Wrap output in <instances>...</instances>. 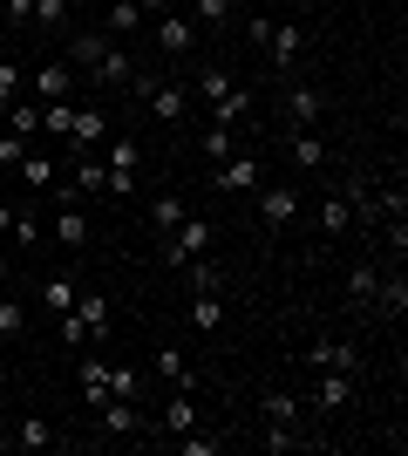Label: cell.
I'll use <instances>...</instances> for the list:
<instances>
[{
    "label": "cell",
    "mask_w": 408,
    "mask_h": 456,
    "mask_svg": "<svg viewBox=\"0 0 408 456\" xmlns=\"http://www.w3.org/2000/svg\"><path fill=\"white\" fill-rule=\"evenodd\" d=\"M238 82L225 76V69H218V61H204V69H197V95H204V110H212V102H225V95H232Z\"/></svg>",
    "instance_id": "cb8c5ba5"
},
{
    "label": "cell",
    "mask_w": 408,
    "mask_h": 456,
    "mask_svg": "<svg viewBox=\"0 0 408 456\" xmlns=\"http://www.w3.org/2000/svg\"><path fill=\"white\" fill-rule=\"evenodd\" d=\"M7 123L14 136H41V102H7Z\"/></svg>",
    "instance_id": "836d02e7"
},
{
    "label": "cell",
    "mask_w": 408,
    "mask_h": 456,
    "mask_svg": "<svg viewBox=\"0 0 408 456\" xmlns=\"http://www.w3.org/2000/svg\"><path fill=\"white\" fill-rule=\"evenodd\" d=\"M266 48H272V61H279V69H292V61L307 55V28H300V20H272Z\"/></svg>",
    "instance_id": "9c48e42d"
},
{
    "label": "cell",
    "mask_w": 408,
    "mask_h": 456,
    "mask_svg": "<svg viewBox=\"0 0 408 456\" xmlns=\"http://www.w3.org/2000/svg\"><path fill=\"white\" fill-rule=\"evenodd\" d=\"M7 239H14V246L28 252V246H41V239H48V225H41L35 211H14V225H7Z\"/></svg>",
    "instance_id": "4dcf8cb0"
},
{
    "label": "cell",
    "mask_w": 408,
    "mask_h": 456,
    "mask_svg": "<svg viewBox=\"0 0 408 456\" xmlns=\"http://www.w3.org/2000/svg\"><path fill=\"white\" fill-rule=\"evenodd\" d=\"M374 280H381V266H354V273H348V293H354V306H368V300H374Z\"/></svg>",
    "instance_id": "74e56055"
},
{
    "label": "cell",
    "mask_w": 408,
    "mask_h": 456,
    "mask_svg": "<svg viewBox=\"0 0 408 456\" xmlns=\"http://www.w3.org/2000/svg\"><path fill=\"white\" fill-rule=\"evenodd\" d=\"M292 164H300V171H320V164H327V136L320 130H292Z\"/></svg>",
    "instance_id": "ffe728a7"
},
{
    "label": "cell",
    "mask_w": 408,
    "mask_h": 456,
    "mask_svg": "<svg viewBox=\"0 0 408 456\" xmlns=\"http://www.w3.org/2000/svg\"><path fill=\"white\" fill-rule=\"evenodd\" d=\"M136 7H143V14H150V20H156V14H171L177 0H136Z\"/></svg>",
    "instance_id": "bcb514c9"
},
{
    "label": "cell",
    "mask_w": 408,
    "mask_h": 456,
    "mask_svg": "<svg viewBox=\"0 0 408 456\" xmlns=\"http://www.w3.org/2000/svg\"><path fill=\"white\" fill-rule=\"evenodd\" d=\"M76 388H82V402L96 409V402H109V362L102 354H76Z\"/></svg>",
    "instance_id": "ba28073f"
},
{
    "label": "cell",
    "mask_w": 408,
    "mask_h": 456,
    "mask_svg": "<svg viewBox=\"0 0 408 456\" xmlns=\"http://www.w3.org/2000/svg\"><path fill=\"white\" fill-rule=\"evenodd\" d=\"M7 225H14V211H7V205H0V239H7Z\"/></svg>",
    "instance_id": "7dc6e473"
},
{
    "label": "cell",
    "mask_w": 408,
    "mask_h": 456,
    "mask_svg": "<svg viewBox=\"0 0 408 456\" xmlns=\"http://www.w3.org/2000/svg\"><path fill=\"white\" fill-rule=\"evenodd\" d=\"M225 14H232V0H191V20H197V28H218Z\"/></svg>",
    "instance_id": "ab89813d"
},
{
    "label": "cell",
    "mask_w": 408,
    "mask_h": 456,
    "mask_svg": "<svg viewBox=\"0 0 408 456\" xmlns=\"http://www.w3.org/2000/svg\"><path fill=\"white\" fill-rule=\"evenodd\" d=\"M89 76H96L102 89H130V76H136L130 48H123V41H109V48H102V61H96V69H89Z\"/></svg>",
    "instance_id": "8fae6325"
},
{
    "label": "cell",
    "mask_w": 408,
    "mask_h": 456,
    "mask_svg": "<svg viewBox=\"0 0 408 456\" xmlns=\"http://www.w3.org/2000/svg\"><path fill=\"white\" fill-rule=\"evenodd\" d=\"M55 422H48V416H20L14 422V450H55Z\"/></svg>",
    "instance_id": "ac0fdd59"
},
{
    "label": "cell",
    "mask_w": 408,
    "mask_h": 456,
    "mask_svg": "<svg viewBox=\"0 0 408 456\" xmlns=\"http://www.w3.org/2000/svg\"><path fill=\"white\" fill-rule=\"evenodd\" d=\"M20 334H28V306H20L14 293H0V347L20 341Z\"/></svg>",
    "instance_id": "4316f807"
},
{
    "label": "cell",
    "mask_w": 408,
    "mask_h": 456,
    "mask_svg": "<svg viewBox=\"0 0 408 456\" xmlns=\"http://www.w3.org/2000/svg\"><path fill=\"white\" fill-rule=\"evenodd\" d=\"M48 239H55V246H68V252H76V246H89V218H82V211L68 205V211L55 218V225H48Z\"/></svg>",
    "instance_id": "44dd1931"
},
{
    "label": "cell",
    "mask_w": 408,
    "mask_h": 456,
    "mask_svg": "<svg viewBox=\"0 0 408 456\" xmlns=\"http://www.w3.org/2000/svg\"><path fill=\"white\" fill-rule=\"evenodd\" d=\"M292 218H300V191H286V184H259V225H266V232H286Z\"/></svg>",
    "instance_id": "277c9868"
},
{
    "label": "cell",
    "mask_w": 408,
    "mask_h": 456,
    "mask_svg": "<svg viewBox=\"0 0 408 456\" xmlns=\"http://www.w3.org/2000/svg\"><path fill=\"white\" fill-rule=\"evenodd\" d=\"M184 280H191V293H218V286H225V273H218L212 259H191V266H184Z\"/></svg>",
    "instance_id": "e575fe53"
},
{
    "label": "cell",
    "mask_w": 408,
    "mask_h": 456,
    "mask_svg": "<svg viewBox=\"0 0 408 456\" xmlns=\"http://www.w3.org/2000/svg\"><path fill=\"white\" fill-rule=\"evenodd\" d=\"M7 273H14V266H7V252H0V293H7Z\"/></svg>",
    "instance_id": "c3c4849f"
},
{
    "label": "cell",
    "mask_w": 408,
    "mask_h": 456,
    "mask_svg": "<svg viewBox=\"0 0 408 456\" xmlns=\"http://www.w3.org/2000/svg\"><path fill=\"white\" fill-rule=\"evenodd\" d=\"M68 89H76V69H68V61H41V76H35L41 102H68Z\"/></svg>",
    "instance_id": "5bb4252c"
},
{
    "label": "cell",
    "mask_w": 408,
    "mask_h": 456,
    "mask_svg": "<svg viewBox=\"0 0 408 456\" xmlns=\"http://www.w3.org/2000/svg\"><path fill=\"white\" fill-rule=\"evenodd\" d=\"M136 28H143V7H136V0H109V35L130 41Z\"/></svg>",
    "instance_id": "f546056e"
},
{
    "label": "cell",
    "mask_w": 408,
    "mask_h": 456,
    "mask_svg": "<svg viewBox=\"0 0 408 456\" xmlns=\"http://www.w3.org/2000/svg\"><path fill=\"white\" fill-rule=\"evenodd\" d=\"M136 171H143V143H136V136H116V143L102 151V191H109V198H130Z\"/></svg>",
    "instance_id": "6da1fadb"
},
{
    "label": "cell",
    "mask_w": 408,
    "mask_h": 456,
    "mask_svg": "<svg viewBox=\"0 0 408 456\" xmlns=\"http://www.w3.org/2000/svg\"><path fill=\"white\" fill-rule=\"evenodd\" d=\"M259 409H266V422H279V429H300V395H292V388H272Z\"/></svg>",
    "instance_id": "603a6c76"
},
{
    "label": "cell",
    "mask_w": 408,
    "mask_h": 456,
    "mask_svg": "<svg viewBox=\"0 0 408 456\" xmlns=\"http://www.w3.org/2000/svg\"><path fill=\"white\" fill-rule=\"evenodd\" d=\"M28 143H35V136H14V130H7V136H0V164H7V171H14L20 157H28Z\"/></svg>",
    "instance_id": "b9f144b4"
},
{
    "label": "cell",
    "mask_w": 408,
    "mask_h": 456,
    "mask_svg": "<svg viewBox=\"0 0 408 456\" xmlns=\"http://www.w3.org/2000/svg\"><path fill=\"white\" fill-rule=\"evenodd\" d=\"M68 136H76V151H102V143H109V123H102V110H76Z\"/></svg>",
    "instance_id": "d6986e66"
},
{
    "label": "cell",
    "mask_w": 408,
    "mask_h": 456,
    "mask_svg": "<svg viewBox=\"0 0 408 456\" xmlns=\"http://www.w3.org/2000/svg\"><path fill=\"white\" fill-rule=\"evenodd\" d=\"M76 293H82V286H76V273H48V280H41V306H48L55 321L68 314V306H76Z\"/></svg>",
    "instance_id": "2e32d148"
},
{
    "label": "cell",
    "mask_w": 408,
    "mask_h": 456,
    "mask_svg": "<svg viewBox=\"0 0 408 456\" xmlns=\"http://www.w3.org/2000/svg\"><path fill=\"white\" fill-rule=\"evenodd\" d=\"M164 429H171V436L197 429V402H191V388H177V395H171V409H164Z\"/></svg>",
    "instance_id": "d4e9b609"
},
{
    "label": "cell",
    "mask_w": 408,
    "mask_h": 456,
    "mask_svg": "<svg viewBox=\"0 0 408 456\" xmlns=\"http://www.w3.org/2000/svg\"><path fill=\"white\" fill-rule=\"evenodd\" d=\"M143 102H150L156 123H184V110H191V89H184V82H156Z\"/></svg>",
    "instance_id": "30bf717a"
},
{
    "label": "cell",
    "mask_w": 408,
    "mask_h": 456,
    "mask_svg": "<svg viewBox=\"0 0 408 456\" xmlns=\"http://www.w3.org/2000/svg\"><path fill=\"white\" fill-rule=\"evenodd\" d=\"M368 306H374V314H388V321H402V314H408V273H381Z\"/></svg>",
    "instance_id": "7c38bea8"
},
{
    "label": "cell",
    "mask_w": 408,
    "mask_h": 456,
    "mask_svg": "<svg viewBox=\"0 0 408 456\" xmlns=\"http://www.w3.org/2000/svg\"><path fill=\"white\" fill-rule=\"evenodd\" d=\"M266 35H272V20H266V14L245 20V41H252V48H266Z\"/></svg>",
    "instance_id": "ee69618b"
},
{
    "label": "cell",
    "mask_w": 408,
    "mask_h": 456,
    "mask_svg": "<svg viewBox=\"0 0 408 456\" xmlns=\"http://www.w3.org/2000/svg\"><path fill=\"white\" fill-rule=\"evenodd\" d=\"M218 450H225V436H197V429L177 436V456H218Z\"/></svg>",
    "instance_id": "f35d334b"
},
{
    "label": "cell",
    "mask_w": 408,
    "mask_h": 456,
    "mask_svg": "<svg viewBox=\"0 0 408 456\" xmlns=\"http://www.w3.org/2000/svg\"><path fill=\"white\" fill-rule=\"evenodd\" d=\"M245 110H252V89L238 82V89L225 95V102H212V110H204V116H212V123H225V130H232V123H238V116H245Z\"/></svg>",
    "instance_id": "83f0119b"
},
{
    "label": "cell",
    "mask_w": 408,
    "mask_h": 456,
    "mask_svg": "<svg viewBox=\"0 0 408 456\" xmlns=\"http://www.w3.org/2000/svg\"><path fill=\"white\" fill-rule=\"evenodd\" d=\"M354 218H361V211H354V198H340V191H333L327 205H320V232H327V239H340Z\"/></svg>",
    "instance_id": "7402d4cb"
},
{
    "label": "cell",
    "mask_w": 408,
    "mask_h": 456,
    "mask_svg": "<svg viewBox=\"0 0 408 456\" xmlns=\"http://www.w3.org/2000/svg\"><path fill=\"white\" fill-rule=\"evenodd\" d=\"M109 395H123V402H136V395H143V375H136V368H130V362H123V368H109Z\"/></svg>",
    "instance_id": "8d00e7d4"
},
{
    "label": "cell",
    "mask_w": 408,
    "mask_h": 456,
    "mask_svg": "<svg viewBox=\"0 0 408 456\" xmlns=\"http://www.w3.org/2000/svg\"><path fill=\"white\" fill-rule=\"evenodd\" d=\"M7 20H14V28H28V20H35V0H7Z\"/></svg>",
    "instance_id": "f6af8a7d"
},
{
    "label": "cell",
    "mask_w": 408,
    "mask_h": 456,
    "mask_svg": "<svg viewBox=\"0 0 408 456\" xmlns=\"http://www.w3.org/2000/svg\"><path fill=\"white\" fill-rule=\"evenodd\" d=\"M286 116H292V130H313V123L327 116V89H313V82L286 89Z\"/></svg>",
    "instance_id": "52a82bcc"
},
{
    "label": "cell",
    "mask_w": 408,
    "mask_h": 456,
    "mask_svg": "<svg viewBox=\"0 0 408 456\" xmlns=\"http://www.w3.org/2000/svg\"><path fill=\"white\" fill-rule=\"evenodd\" d=\"M177 218H184V205H177V198H156V205H150V232H156V239H171Z\"/></svg>",
    "instance_id": "d6a6232c"
},
{
    "label": "cell",
    "mask_w": 408,
    "mask_h": 456,
    "mask_svg": "<svg viewBox=\"0 0 408 456\" xmlns=\"http://www.w3.org/2000/svg\"><path fill=\"white\" fill-rule=\"evenodd\" d=\"M35 28L41 35H61L68 28V0H35Z\"/></svg>",
    "instance_id": "1f68e13d"
},
{
    "label": "cell",
    "mask_w": 408,
    "mask_h": 456,
    "mask_svg": "<svg viewBox=\"0 0 408 456\" xmlns=\"http://www.w3.org/2000/svg\"><path fill=\"white\" fill-rule=\"evenodd\" d=\"M14 171H20V184H28V191H55V157H41L35 151V143H28V157H20V164H14Z\"/></svg>",
    "instance_id": "e0dca14e"
},
{
    "label": "cell",
    "mask_w": 408,
    "mask_h": 456,
    "mask_svg": "<svg viewBox=\"0 0 408 456\" xmlns=\"http://www.w3.org/2000/svg\"><path fill=\"white\" fill-rule=\"evenodd\" d=\"M156 375L171 381V388H191V362H184L177 347H156Z\"/></svg>",
    "instance_id": "f1b7e54d"
},
{
    "label": "cell",
    "mask_w": 408,
    "mask_h": 456,
    "mask_svg": "<svg viewBox=\"0 0 408 456\" xmlns=\"http://www.w3.org/2000/svg\"><path fill=\"white\" fill-rule=\"evenodd\" d=\"M266 184V171H259L252 157H225V164H218V191H259Z\"/></svg>",
    "instance_id": "9a60e30c"
},
{
    "label": "cell",
    "mask_w": 408,
    "mask_h": 456,
    "mask_svg": "<svg viewBox=\"0 0 408 456\" xmlns=\"http://www.w3.org/2000/svg\"><path fill=\"white\" fill-rule=\"evenodd\" d=\"M307 368H340V375H361V347H354V341H333V334H320V341L307 347Z\"/></svg>",
    "instance_id": "8992f818"
},
{
    "label": "cell",
    "mask_w": 408,
    "mask_h": 456,
    "mask_svg": "<svg viewBox=\"0 0 408 456\" xmlns=\"http://www.w3.org/2000/svg\"><path fill=\"white\" fill-rule=\"evenodd\" d=\"M197 35H204V28H197L191 14H177V7H171V14H156V48H164V55H191Z\"/></svg>",
    "instance_id": "5b68a950"
},
{
    "label": "cell",
    "mask_w": 408,
    "mask_h": 456,
    "mask_svg": "<svg viewBox=\"0 0 408 456\" xmlns=\"http://www.w3.org/2000/svg\"><path fill=\"white\" fill-rule=\"evenodd\" d=\"M68 123H76V102H41V130L48 136H68Z\"/></svg>",
    "instance_id": "d590c367"
},
{
    "label": "cell",
    "mask_w": 408,
    "mask_h": 456,
    "mask_svg": "<svg viewBox=\"0 0 408 456\" xmlns=\"http://www.w3.org/2000/svg\"><path fill=\"white\" fill-rule=\"evenodd\" d=\"M96 422H102V436H143V429H150V422H143V409H136V402H123V395H109V402H96Z\"/></svg>",
    "instance_id": "3957f363"
},
{
    "label": "cell",
    "mask_w": 408,
    "mask_h": 456,
    "mask_svg": "<svg viewBox=\"0 0 408 456\" xmlns=\"http://www.w3.org/2000/svg\"><path fill=\"white\" fill-rule=\"evenodd\" d=\"M313 402L327 409V416H340L354 402V375H340V368H320V388H313Z\"/></svg>",
    "instance_id": "4fadbf2b"
},
{
    "label": "cell",
    "mask_w": 408,
    "mask_h": 456,
    "mask_svg": "<svg viewBox=\"0 0 408 456\" xmlns=\"http://www.w3.org/2000/svg\"><path fill=\"white\" fill-rule=\"evenodd\" d=\"M164 259H171L177 273L191 266V259H212V218H191V211H184V218H177V232L164 239Z\"/></svg>",
    "instance_id": "7a4b0ae2"
},
{
    "label": "cell",
    "mask_w": 408,
    "mask_h": 456,
    "mask_svg": "<svg viewBox=\"0 0 408 456\" xmlns=\"http://www.w3.org/2000/svg\"><path fill=\"white\" fill-rule=\"evenodd\" d=\"M204 157H212V164H225V157H232V130H225V123H212V130H204Z\"/></svg>",
    "instance_id": "60d3db41"
},
{
    "label": "cell",
    "mask_w": 408,
    "mask_h": 456,
    "mask_svg": "<svg viewBox=\"0 0 408 456\" xmlns=\"http://www.w3.org/2000/svg\"><path fill=\"white\" fill-rule=\"evenodd\" d=\"M191 327H225V293H191Z\"/></svg>",
    "instance_id": "484cf974"
},
{
    "label": "cell",
    "mask_w": 408,
    "mask_h": 456,
    "mask_svg": "<svg viewBox=\"0 0 408 456\" xmlns=\"http://www.w3.org/2000/svg\"><path fill=\"white\" fill-rule=\"evenodd\" d=\"M14 95H20V69H14V61H0V102H14Z\"/></svg>",
    "instance_id": "7bdbcfd3"
}]
</instances>
